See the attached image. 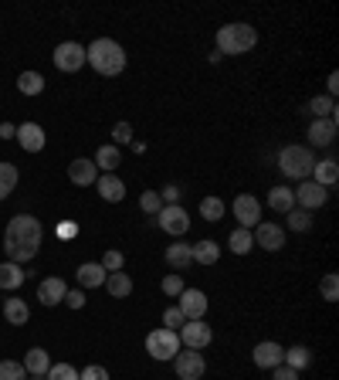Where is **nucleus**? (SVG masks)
<instances>
[{
    "mask_svg": "<svg viewBox=\"0 0 339 380\" xmlns=\"http://www.w3.org/2000/svg\"><path fill=\"white\" fill-rule=\"evenodd\" d=\"M41 238H44V228H41L38 217L31 214H14L11 224L4 231V248H7V258L20 265V262H31L38 255Z\"/></svg>",
    "mask_w": 339,
    "mask_h": 380,
    "instance_id": "f257e3e1",
    "label": "nucleus"
},
{
    "mask_svg": "<svg viewBox=\"0 0 339 380\" xmlns=\"http://www.w3.org/2000/svg\"><path fill=\"white\" fill-rule=\"evenodd\" d=\"M85 61L92 65L98 75H119L126 68V51L113 38H98L85 48Z\"/></svg>",
    "mask_w": 339,
    "mask_h": 380,
    "instance_id": "f03ea898",
    "label": "nucleus"
},
{
    "mask_svg": "<svg viewBox=\"0 0 339 380\" xmlns=\"http://www.w3.org/2000/svg\"><path fill=\"white\" fill-rule=\"evenodd\" d=\"M255 44H258V34H255V27L245 24V20L224 24V27L217 31V51H221V55H245Z\"/></svg>",
    "mask_w": 339,
    "mask_h": 380,
    "instance_id": "7ed1b4c3",
    "label": "nucleus"
},
{
    "mask_svg": "<svg viewBox=\"0 0 339 380\" xmlns=\"http://www.w3.org/2000/svg\"><path fill=\"white\" fill-rule=\"evenodd\" d=\"M279 167L292 180H309L312 177V167H316V156H312L309 146H285L279 153Z\"/></svg>",
    "mask_w": 339,
    "mask_h": 380,
    "instance_id": "20e7f679",
    "label": "nucleus"
},
{
    "mask_svg": "<svg viewBox=\"0 0 339 380\" xmlns=\"http://www.w3.org/2000/svg\"><path fill=\"white\" fill-rule=\"evenodd\" d=\"M146 353H150L153 360H173L177 353H180V336L173 333V329H153L150 336H146Z\"/></svg>",
    "mask_w": 339,
    "mask_h": 380,
    "instance_id": "39448f33",
    "label": "nucleus"
},
{
    "mask_svg": "<svg viewBox=\"0 0 339 380\" xmlns=\"http://www.w3.org/2000/svg\"><path fill=\"white\" fill-rule=\"evenodd\" d=\"M180 346H187V350H204V346H210V340H214V329H210L204 319H190V323L180 326Z\"/></svg>",
    "mask_w": 339,
    "mask_h": 380,
    "instance_id": "423d86ee",
    "label": "nucleus"
},
{
    "mask_svg": "<svg viewBox=\"0 0 339 380\" xmlns=\"http://www.w3.org/2000/svg\"><path fill=\"white\" fill-rule=\"evenodd\" d=\"M156 221H160V228L167 231V234H173V238H184L190 231V217L180 204H167V208L156 214Z\"/></svg>",
    "mask_w": 339,
    "mask_h": 380,
    "instance_id": "0eeeda50",
    "label": "nucleus"
},
{
    "mask_svg": "<svg viewBox=\"0 0 339 380\" xmlns=\"http://www.w3.org/2000/svg\"><path fill=\"white\" fill-rule=\"evenodd\" d=\"M173 370H177L180 380H200L204 370H207V363L200 357V350H187V353H177L173 357Z\"/></svg>",
    "mask_w": 339,
    "mask_h": 380,
    "instance_id": "6e6552de",
    "label": "nucleus"
},
{
    "mask_svg": "<svg viewBox=\"0 0 339 380\" xmlns=\"http://www.w3.org/2000/svg\"><path fill=\"white\" fill-rule=\"evenodd\" d=\"M177 299H180L177 309L184 312V319H187V323H190V319H204V312H207V305H210L207 296H204L200 289H184Z\"/></svg>",
    "mask_w": 339,
    "mask_h": 380,
    "instance_id": "1a4fd4ad",
    "label": "nucleus"
},
{
    "mask_svg": "<svg viewBox=\"0 0 339 380\" xmlns=\"http://www.w3.org/2000/svg\"><path fill=\"white\" fill-rule=\"evenodd\" d=\"M292 194H295V204H299L302 210L322 208V204H326V197H329V194H326V187H319L316 180H302V184L292 190Z\"/></svg>",
    "mask_w": 339,
    "mask_h": 380,
    "instance_id": "9d476101",
    "label": "nucleus"
},
{
    "mask_svg": "<svg viewBox=\"0 0 339 380\" xmlns=\"http://www.w3.org/2000/svg\"><path fill=\"white\" fill-rule=\"evenodd\" d=\"M55 65L61 68V72H78V68L85 65V48L75 44V41L58 44V48H55Z\"/></svg>",
    "mask_w": 339,
    "mask_h": 380,
    "instance_id": "9b49d317",
    "label": "nucleus"
},
{
    "mask_svg": "<svg viewBox=\"0 0 339 380\" xmlns=\"http://www.w3.org/2000/svg\"><path fill=\"white\" fill-rule=\"evenodd\" d=\"M251 360H255V367H262V370H275V367L285 360V350L279 346V343L264 340V343H258V346H255Z\"/></svg>",
    "mask_w": 339,
    "mask_h": 380,
    "instance_id": "f8f14e48",
    "label": "nucleus"
},
{
    "mask_svg": "<svg viewBox=\"0 0 339 380\" xmlns=\"http://www.w3.org/2000/svg\"><path fill=\"white\" fill-rule=\"evenodd\" d=\"M68 180H72L75 187H92L95 180H98V167H95L92 160L78 156V160L68 163Z\"/></svg>",
    "mask_w": 339,
    "mask_h": 380,
    "instance_id": "ddd939ff",
    "label": "nucleus"
},
{
    "mask_svg": "<svg viewBox=\"0 0 339 380\" xmlns=\"http://www.w3.org/2000/svg\"><path fill=\"white\" fill-rule=\"evenodd\" d=\"M234 217L241 221V228H255V224L262 221V204H258L251 194H241V197L234 201Z\"/></svg>",
    "mask_w": 339,
    "mask_h": 380,
    "instance_id": "4468645a",
    "label": "nucleus"
},
{
    "mask_svg": "<svg viewBox=\"0 0 339 380\" xmlns=\"http://www.w3.org/2000/svg\"><path fill=\"white\" fill-rule=\"evenodd\" d=\"M14 139H20V150H27V153H41L44 143H48V136H44V129H41L38 122H20Z\"/></svg>",
    "mask_w": 339,
    "mask_h": 380,
    "instance_id": "2eb2a0df",
    "label": "nucleus"
},
{
    "mask_svg": "<svg viewBox=\"0 0 339 380\" xmlns=\"http://www.w3.org/2000/svg\"><path fill=\"white\" fill-rule=\"evenodd\" d=\"M255 238V245H262L264 251H279L285 245V231L279 224H258V231L251 234Z\"/></svg>",
    "mask_w": 339,
    "mask_h": 380,
    "instance_id": "dca6fc26",
    "label": "nucleus"
},
{
    "mask_svg": "<svg viewBox=\"0 0 339 380\" xmlns=\"http://www.w3.org/2000/svg\"><path fill=\"white\" fill-rule=\"evenodd\" d=\"M105 275H109V272L98 265V262H85V265H78V272H75V279L82 289H102V285H105Z\"/></svg>",
    "mask_w": 339,
    "mask_h": 380,
    "instance_id": "f3484780",
    "label": "nucleus"
},
{
    "mask_svg": "<svg viewBox=\"0 0 339 380\" xmlns=\"http://www.w3.org/2000/svg\"><path fill=\"white\" fill-rule=\"evenodd\" d=\"M95 187H98V194H102V201H109V204H119V201L126 197V184H122L119 177H113V173L98 177Z\"/></svg>",
    "mask_w": 339,
    "mask_h": 380,
    "instance_id": "a211bd4d",
    "label": "nucleus"
},
{
    "mask_svg": "<svg viewBox=\"0 0 339 380\" xmlns=\"http://www.w3.org/2000/svg\"><path fill=\"white\" fill-rule=\"evenodd\" d=\"M24 370H27V377H44L48 370H51V357H48V350H27V357H24Z\"/></svg>",
    "mask_w": 339,
    "mask_h": 380,
    "instance_id": "6ab92c4d",
    "label": "nucleus"
},
{
    "mask_svg": "<svg viewBox=\"0 0 339 380\" xmlns=\"http://www.w3.org/2000/svg\"><path fill=\"white\" fill-rule=\"evenodd\" d=\"M65 292H68V285L61 282V279H44V282L38 285L41 305H58V303H65Z\"/></svg>",
    "mask_w": 339,
    "mask_h": 380,
    "instance_id": "aec40b11",
    "label": "nucleus"
},
{
    "mask_svg": "<svg viewBox=\"0 0 339 380\" xmlns=\"http://www.w3.org/2000/svg\"><path fill=\"white\" fill-rule=\"evenodd\" d=\"M309 139L316 146H333V139H336V119H316L309 126Z\"/></svg>",
    "mask_w": 339,
    "mask_h": 380,
    "instance_id": "412c9836",
    "label": "nucleus"
},
{
    "mask_svg": "<svg viewBox=\"0 0 339 380\" xmlns=\"http://www.w3.org/2000/svg\"><path fill=\"white\" fill-rule=\"evenodd\" d=\"M167 265L177 272H187L193 265V248L190 245H170L167 248Z\"/></svg>",
    "mask_w": 339,
    "mask_h": 380,
    "instance_id": "4be33fe9",
    "label": "nucleus"
},
{
    "mask_svg": "<svg viewBox=\"0 0 339 380\" xmlns=\"http://www.w3.org/2000/svg\"><path fill=\"white\" fill-rule=\"evenodd\" d=\"M105 289H109L113 299H126V296L132 292L129 272H109V275H105Z\"/></svg>",
    "mask_w": 339,
    "mask_h": 380,
    "instance_id": "5701e85b",
    "label": "nucleus"
},
{
    "mask_svg": "<svg viewBox=\"0 0 339 380\" xmlns=\"http://www.w3.org/2000/svg\"><path fill=\"white\" fill-rule=\"evenodd\" d=\"M312 180L319 184V187H333L339 180V163L336 160H322V163H316L312 167Z\"/></svg>",
    "mask_w": 339,
    "mask_h": 380,
    "instance_id": "b1692460",
    "label": "nucleus"
},
{
    "mask_svg": "<svg viewBox=\"0 0 339 380\" xmlns=\"http://www.w3.org/2000/svg\"><path fill=\"white\" fill-rule=\"evenodd\" d=\"M268 208L279 210V214H288V210L295 208V194H292V187H271V194H268Z\"/></svg>",
    "mask_w": 339,
    "mask_h": 380,
    "instance_id": "393cba45",
    "label": "nucleus"
},
{
    "mask_svg": "<svg viewBox=\"0 0 339 380\" xmlns=\"http://www.w3.org/2000/svg\"><path fill=\"white\" fill-rule=\"evenodd\" d=\"M4 316H7L11 326H24L31 319V309H27L24 299H7V303H4Z\"/></svg>",
    "mask_w": 339,
    "mask_h": 380,
    "instance_id": "a878e982",
    "label": "nucleus"
},
{
    "mask_svg": "<svg viewBox=\"0 0 339 380\" xmlns=\"http://www.w3.org/2000/svg\"><path fill=\"white\" fill-rule=\"evenodd\" d=\"M190 248H193V262H200V265H214L221 258V245L217 241H197Z\"/></svg>",
    "mask_w": 339,
    "mask_h": 380,
    "instance_id": "bb28decb",
    "label": "nucleus"
},
{
    "mask_svg": "<svg viewBox=\"0 0 339 380\" xmlns=\"http://www.w3.org/2000/svg\"><path fill=\"white\" fill-rule=\"evenodd\" d=\"M18 180H20V173L14 163H0V201L11 197V190L18 187Z\"/></svg>",
    "mask_w": 339,
    "mask_h": 380,
    "instance_id": "cd10ccee",
    "label": "nucleus"
},
{
    "mask_svg": "<svg viewBox=\"0 0 339 380\" xmlns=\"http://www.w3.org/2000/svg\"><path fill=\"white\" fill-rule=\"evenodd\" d=\"M227 245H231L234 255H248V251L255 248V238H251V231L248 228H234L231 231V238H227Z\"/></svg>",
    "mask_w": 339,
    "mask_h": 380,
    "instance_id": "c85d7f7f",
    "label": "nucleus"
},
{
    "mask_svg": "<svg viewBox=\"0 0 339 380\" xmlns=\"http://www.w3.org/2000/svg\"><path fill=\"white\" fill-rule=\"evenodd\" d=\"M20 282H24V272H20V265H14V262H4L0 265V289H20Z\"/></svg>",
    "mask_w": 339,
    "mask_h": 380,
    "instance_id": "c756f323",
    "label": "nucleus"
},
{
    "mask_svg": "<svg viewBox=\"0 0 339 380\" xmlns=\"http://www.w3.org/2000/svg\"><path fill=\"white\" fill-rule=\"evenodd\" d=\"M92 163L95 167H102V170H115V167L122 163V153H119V146H98Z\"/></svg>",
    "mask_w": 339,
    "mask_h": 380,
    "instance_id": "7c9ffc66",
    "label": "nucleus"
},
{
    "mask_svg": "<svg viewBox=\"0 0 339 380\" xmlns=\"http://www.w3.org/2000/svg\"><path fill=\"white\" fill-rule=\"evenodd\" d=\"M18 89H20V95H41L44 92V78L38 72H20Z\"/></svg>",
    "mask_w": 339,
    "mask_h": 380,
    "instance_id": "2f4dec72",
    "label": "nucleus"
},
{
    "mask_svg": "<svg viewBox=\"0 0 339 380\" xmlns=\"http://www.w3.org/2000/svg\"><path fill=\"white\" fill-rule=\"evenodd\" d=\"M309 109L316 113V119H336V102H333L329 95H316V99L309 102Z\"/></svg>",
    "mask_w": 339,
    "mask_h": 380,
    "instance_id": "473e14b6",
    "label": "nucleus"
},
{
    "mask_svg": "<svg viewBox=\"0 0 339 380\" xmlns=\"http://www.w3.org/2000/svg\"><path fill=\"white\" fill-rule=\"evenodd\" d=\"M200 214H204L207 221H221V217H224V201H221V197H204V201H200Z\"/></svg>",
    "mask_w": 339,
    "mask_h": 380,
    "instance_id": "72a5a7b5",
    "label": "nucleus"
},
{
    "mask_svg": "<svg viewBox=\"0 0 339 380\" xmlns=\"http://www.w3.org/2000/svg\"><path fill=\"white\" fill-rule=\"evenodd\" d=\"M319 292H322V299H326V303H336V299H339V275H336V272L322 275Z\"/></svg>",
    "mask_w": 339,
    "mask_h": 380,
    "instance_id": "f704fd0d",
    "label": "nucleus"
},
{
    "mask_svg": "<svg viewBox=\"0 0 339 380\" xmlns=\"http://www.w3.org/2000/svg\"><path fill=\"white\" fill-rule=\"evenodd\" d=\"M285 367H292V370H302V367H309V350L305 346H292V350H285Z\"/></svg>",
    "mask_w": 339,
    "mask_h": 380,
    "instance_id": "c9c22d12",
    "label": "nucleus"
},
{
    "mask_svg": "<svg viewBox=\"0 0 339 380\" xmlns=\"http://www.w3.org/2000/svg\"><path fill=\"white\" fill-rule=\"evenodd\" d=\"M0 380H27L24 363H18V360H0Z\"/></svg>",
    "mask_w": 339,
    "mask_h": 380,
    "instance_id": "e433bc0d",
    "label": "nucleus"
},
{
    "mask_svg": "<svg viewBox=\"0 0 339 380\" xmlns=\"http://www.w3.org/2000/svg\"><path fill=\"white\" fill-rule=\"evenodd\" d=\"M44 380H78V370L72 363H51V370L44 374Z\"/></svg>",
    "mask_w": 339,
    "mask_h": 380,
    "instance_id": "4c0bfd02",
    "label": "nucleus"
},
{
    "mask_svg": "<svg viewBox=\"0 0 339 380\" xmlns=\"http://www.w3.org/2000/svg\"><path fill=\"white\" fill-rule=\"evenodd\" d=\"M139 208L146 210V214H160V210H163V197H160V190H143Z\"/></svg>",
    "mask_w": 339,
    "mask_h": 380,
    "instance_id": "58836bf2",
    "label": "nucleus"
},
{
    "mask_svg": "<svg viewBox=\"0 0 339 380\" xmlns=\"http://www.w3.org/2000/svg\"><path fill=\"white\" fill-rule=\"evenodd\" d=\"M288 228H292V231H309V228H312V217H309V210H302V208L288 210Z\"/></svg>",
    "mask_w": 339,
    "mask_h": 380,
    "instance_id": "ea45409f",
    "label": "nucleus"
},
{
    "mask_svg": "<svg viewBox=\"0 0 339 380\" xmlns=\"http://www.w3.org/2000/svg\"><path fill=\"white\" fill-rule=\"evenodd\" d=\"M98 265L105 268V272H122V265H126V258H122V251H105Z\"/></svg>",
    "mask_w": 339,
    "mask_h": 380,
    "instance_id": "a19ab883",
    "label": "nucleus"
},
{
    "mask_svg": "<svg viewBox=\"0 0 339 380\" xmlns=\"http://www.w3.org/2000/svg\"><path fill=\"white\" fill-rule=\"evenodd\" d=\"M184 323H187V319H184V312H180L177 305L163 312V326H167V329H173V333H180V326H184Z\"/></svg>",
    "mask_w": 339,
    "mask_h": 380,
    "instance_id": "79ce46f5",
    "label": "nucleus"
},
{
    "mask_svg": "<svg viewBox=\"0 0 339 380\" xmlns=\"http://www.w3.org/2000/svg\"><path fill=\"white\" fill-rule=\"evenodd\" d=\"M78 380H109V370H105V367H98V363H92V367L78 370Z\"/></svg>",
    "mask_w": 339,
    "mask_h": 380,
    "instance_id": "37998d69",
    "label": "nucleus"
},
{
    "mask_svg": "<svg viewBox=\"0 0 339 380\" xmlns=\"http://www.w3.org/2000/svg\"><path fill=\"white\" fill-rule=\"evenodd\" d=\"M163 292H167V296H180V292H184V279H180L177 272L167 275V279H163Z\"/></svg>",
    "mask_w": 339,
    "mask_h": 380,
    "instance_id": "c03bdc74",
    "label": "nucleus"
},
{
    "mask_svg": "<svg viewBox=\"0 0 339 380\" xmlns=\"http://www.w3.org/2000/svg\"><path fill=\"white\" fill-rule=\"evenodd\" d=\"M113 139H115V143H132V126H129V122H115Z\"/></svg>",
    "mask_w": 339,
    "mask_h": 380,
    "instance_id": "a18cd8bd",
    "label": "nucleus"
},
{
    "mask_svg": "<svg viewBox=\"0 0 339 380\" xmlns=\"http://www.w3.org/2000/svg\"><path fill=\"white\" fill-rule=\"evenodd\" d=\"M65 303L72 305V309H82V305H85V292H82V289H68V292H65Z\"/></svg>",
    "mask_w": 339,
    "mask_h": 380,
    "instance_id": "49530a36",
    "label": "nucleus"
},
{
    "mask_svg": "<svg viewBox=\"0 0 339 380\" xmlns=\"http://www.w3.org/2000/svg\"><path fill=\"white\" fill-rule=\"evenodd\" d=\"M271 374H275V380H299V370H292V367H285V363H279Z\"/></svg>",
    "mask_w": 339,
    "mask_h": 380,
    "instance_id": "de8ad7c7",
    "label": "nucleus"
},
{
    "mask_svg": "<svg viewBox=\"0 0 339 380\" xmlns=\"http://www.w3.org/2000/svg\"><path fill=\"white\" fill-rule=\"evenodd\" d=\"M160 197H163V208H167V204H180V187H163Z\"/></svg>",
    "mask_w": 339,
    "mask_h": 380,
    "instance_id": "09e8293b",
    "label": "nucleus"
},
{
    "mask_svg": "<svg viewBox=\"0 0 339 380\" xmlns=\"http://www.w3.org/2000/svg\"><path fill=\"white\" fill-rule=\"evenodd\" d=\"M0 136H4V139H14V136H18V126H11V122H0Z\"/></svg>",
    "mask_w": 339,
    "mask_h": 380,
    "instance_id": "8fccbe9b",
    "label": "nucleus"
},
{
    "mask_svg": "<svg viewBox=\"0 0 339 380\" xmlns=\"http://www.w3.org/2000/svg\"><path fill=\"white\" fill-rule=\"evenodd\" d=\"M58 234H61V238H72V234H78V224H61Z\"/></svg>",
    "mask_w": 339,
    "mask_h": 380,
    "instance_id": "3c124183",
    "label": "nucleus"
},
{
    "mask_svg": "<svg viewBox=\"0 0 339 380\" xmlns=\"http://www.w3.org/2000/svg\"><path fill=\"white\" fill-rule=\"evenodd\" d=\"M336 92H339V75L333 72V75H329V99H333Z\"/></svg>",
    "mask_w": 339,
    "mask_h": 380,
    "instance_id": "603ef678",
    "label": "nucleus"
},
{
    "mask_svg": "<svg viewBox=\"0 0 339 380\" xmlns=\"http://www.w3.org/2000/svg\"><path fill=\"white\" fill-rule=\"evenodd\" d=\"M31 380H44V377H31Z\"/></svg>",
    "mask_w": 339,
    "mask_h": 380,
    "instance_id": "864d4df0",
    "label": "nucleus"
}]
</instances>
